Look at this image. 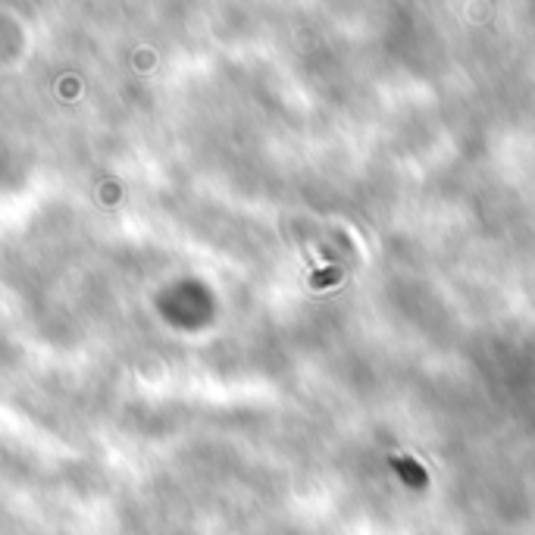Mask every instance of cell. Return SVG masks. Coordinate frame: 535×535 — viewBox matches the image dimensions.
Instances as JSON below:
<instances>
[{
	"label": "cell",
	"mask_w": 535,
	"mask_h": 535,
	"mask_svg": "<svg viewBox=\"0 0 535 535\" xmlns=\"http://www.w3.org/2000/svg\"><path fill=\"white\" fill-rule=\"evenodd\" d=\"M392 464H394V470L401 473V479H404L407 486H416V488L426 486V473H423V466L416 464V460H392Z\"/></svg>",
	"instance_id": "cell-1"
},
{
	"label": "cell",
	"mask_w": 535,
	"mask_h": 535,
	"mask_svg": "<svg viewBox=\"0 0 535 535\" xmlns=\"http://www.w3.org/2000/svg\"><path fill=\"white\" fill-rule=\"evenodd\" d=\"M335 278H338V270H329V272L313 278V285H329V282H335Z\"/></svg>",
	"instance_id": "cell-2"
}]
</instances>
